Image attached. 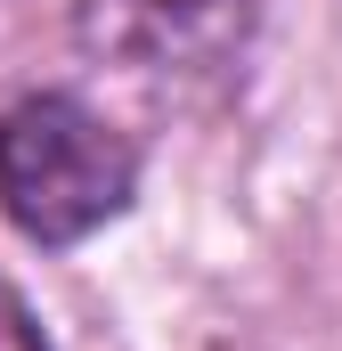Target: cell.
<instances>
[{"instance_id":"6da1fadb","label":"cell","mask_w":342,"mask_h":351,"mask_svg":"<svg viewBox=\"0 0 342 351\" xmlns=\"http://www.w3.org/2000/svg\"><path fill=\"white\" fill-rule=\"evenodd\" d=\"M139 156L131 139L66 90L16 98L0 114V213L33 245H82L131 204Z\"/></svg>"},{"instance_id":"7a4b0ae2","label":"cell","mask_w":342,"mask_h":351,"mask_svg":"<svg viewBox=\"0 0 342 351\" xmlns=\"http://www.w3.org/2000/svg\"><path fill=\"white\" fill-rule=\"evenodd\" d=\"M253 16L261 0H82L74 33H82L90 66H106L122 82L196 90L245 49Z\"/></svg>"},{"instance_id":"3957f363","label":"cell","mask_w":342,"mask_h":351,"mask_svg":"<svg viewBox=\"0 0 342 351\" xmlns=\"http://www.w3.org/2000/svg\"><path fill=\"white\" fill-rule=\"evenodd\" d=\"M0 351H49L41 343V327H33V311H25V294L0 278Z\"/></svg>"}]
</instances>
